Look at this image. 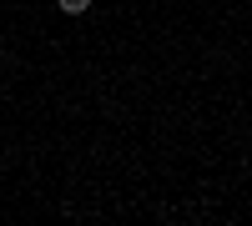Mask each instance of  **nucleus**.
Returning a JSON list of instances; mask_svg holds the SVG:
<instances>
[{
	"label": "nucleus",
	"mask_w": 252,
	"mask_h": 226,
	"mask_svg": "<svg viewBox=\"0 0 252 226\" xmlns=\"http://www.w3.org/2000/svg\"><path fill=\"white\" fill-rule=\"evenodd\" d=\"M56 5L66 10V15H86V10H91V0H56Z\"/></svg>",
	"instance_id": "1"
}]
</instances>
